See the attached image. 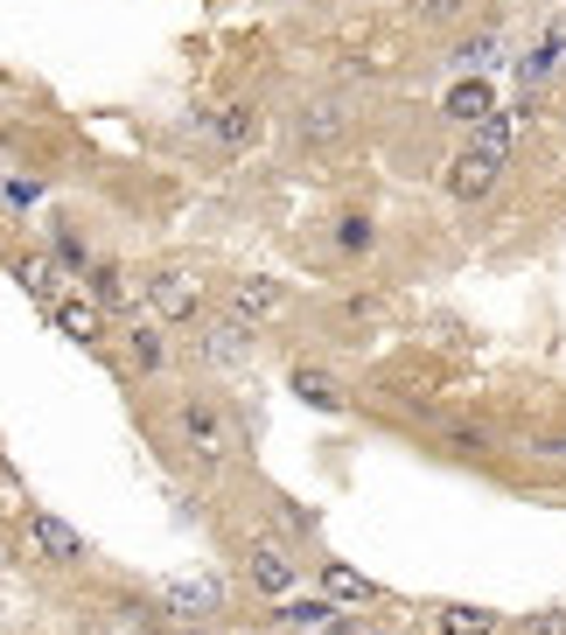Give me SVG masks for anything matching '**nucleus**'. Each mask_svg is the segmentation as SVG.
<instances>
[{
    "instance_id": "f257e3e1",
    "label": "nucleus",
    "mask_w": 566,
    "mask_h": 635,
    "mask_svg": "<svg viewBox=\"0 0 566 635\" xmlns=\"http://www.w3.org/2000/svg\"><path fill=\"white\" fill-rule=\"evenodd\" d=\"M161 447H176L182 461H196V468H217V461L238 454V419L224 412L217 392L182 384V392H168V406H161Z\"/></svg>"
},
{
    "instance_id": "f03ea898",
    "label": "nucleus",
    "mask_w": 566,
    "mask_h": 635,
    "mask_svg": "<svg viewBox=\"0 0 566 635\" xmlns=\"http://www.w3.org/2000/svg\"><path fill=\"white\" fill-rule=\"evenodd\" d=\"M503 161H511V120H483V133L448 161V196H455V203H483L489 189L503 182Z\"/></svg>"
},
{
    "instance_id": "7ed1b4c3",
    "label": "nucleus",
    "mask_w": 566,
    "mask_h": 635,
    "mask_svg": "<svg viewBox=\"0 0 566 635\" xmlns=\"http://www.w3.org/2000/svg\"><path fill=\"white\" fill-rule=\"evenodd\" d=\"M189 356H196V371H211V377L252 371V363H259V321H245V315H231V307H217L211 321H196Z\"/></svg>"
},
{
    "instance_id": "20e7f679",
    "label": "nucleus",
    "mask_w": 566,
    "mask_h": 635,
    "mask_svg": "<svg viewBox=\"0 0 566 635\" xmlns=\"http://www.w3.org/2000/svg\"><path fill=\"white\" fill-rule=\"evenodd\" d=\"M22 537H29V552H35V559L56 566V572H70V566H84V559H91V537H84L78 524H64L56 510H43V503H29Z\"/></svg>"
},
{
    "instance_id": "39448f33",
    "label": "nucleus",
    "mask_w": 566,
    "mask_h": 635,
    "mask_svg": "<svg viewBox=\"0 0 566 635\" xmlns=\"http://www.w3.org/2000/svg\"><path fill=\"white\" fill-rule=\"evenodd\" d=\"M140 294H147V307H155V321H196L203 315V273L182 265V259L155 265V273L140 280Z\"/></svg>"
},
{
    "instance_id": "423d86ee",
    "label": "nucleus",
    "mask_w": 566,
    "mask_h": 635,
    "mask_svg": "<svg viewBox=\"0 0 566 635\" xmlns=\"http://www.w3.org/2000/svg\"><path fill=\"white\" fill-rule=\"evenodd\" d=\"M238 572H245V587H252V593H267V601H287L294 580H301V559L280 545V537H252V545H245V559H238Z\"/></svg>"
},
{
    "instance_id": "0eeeda50",
    "label": "nucleus",
    "mask_w": 566,
    "mask_h": 635,
    "mask_svg": "<svg viewBox=\"0 0 566 635\" xmlns=\"http://www.w3.org/2000/svg\"><path fill=\"white\" fill-rule=\"evenodd\" d=\"M259 126H267V120H259V99H224L217 112H203V120H196V133L217 154H245V147L259 140Z\"/></svg>"
},
{
    "instance_id": "6e6552de",
    "label": "nucleus",
    "mask_w": 566,
    "mask_h": 635,
    "mask_svg": "<svg viewBox=\"0 0 566 635\" xmlns=\"http://www.w3.org/2000/svg\"><path fill=\"white\" fill-rule=\"evenodd\" d=\"M350 133V105L343 99H301L294 105V147L301 154H329Z\"/></svg>"
},
{
    "instance_id": "1a4fd4ad",
    "label": "nucleus",
    "mask_w": 566,
    "mask_h": 635,
    "mask_svg": "<svg viewBox=\"0 0 566 635\" xmlns=\"http://www.w3.org/2000/svg\"><path fill=\"white\" fill-rule=\"evenodd\" d=\"M224 307L267 329L273 315H287V307H294V294H287V286H280V280H267V273H238L231 286H224Z\"/></svg>"
},
{
    "instance_id": "9d476101",
    "label": "nucleus",
    "mask_w": 566,
    "mask_h": 635,
    "mask_svg": "<svg viewBox=\"0 0 566 635\" xmlns=\"http://www.w3.org/2000/svg\"><path fill=\"white\" fill-rule=\"evenodd\" d=\"M161 608L182 614V622H217L224 587H217V580H168V587H161Z\"/></svg>"
},
{
    "instance_id": "9b49d317",
    "label": "nucleus",
    "mask_w": 566,
    "mask_h": 635,
    "mask_svg": "<svg viewBox=\"0 0 566 635\" xmlns=\"http://www.w3.org/2000/svg\"><path fill=\"white\" fill-rule=\"evenodd\" d=\"M120 350L140 377H168V342H161V321H126L120 329Z\"/></svg>"
},
{
    "instance_id": "f8f14e48",
    "label": "nucleus",
    "mask_w": 566,
    "mask_h": 635,
    "mask_svg": "<svg viewBox=\"0 0 566 635\" xmlns=\"http://www.w3.org/2000/svg\"><path fill=\"white\" fill-rule=\"evenodd\" d=\"M503 614L497 608H476V601H441L433 608V635H497Z\"/></svg>"
},
{
    "instance_id": "ddd939ff",
    "label": "nucleus",
    "mask_w": 566,
    "mask_h": 635,
    "mask_svg": "<svg viewBox=\"0 0 566 635\" xmlns=\"http://www.w3.org/2000/svg\"><path fill=\"white\" fill-rule=\"evenodd\" d=\"M294 398H301V406H315V412H343L350 406V398H343V384H336L329 371H315V363H294Z\"/></svg>"
},
{
    "instance_id": "4468645a",
    "label": "nucleus",
    "mask_w": 566,
    "mask_h": 635,
    "mask_svg": "<svg viewBox=\"0 0 566 635\" xmlns=\"http://www.w3.org/2000/svg\"><path fill=\"white\" fill-rule=\"evenodd\" d=\"M448 120H455V126H483L489 120V112H497V99H489V84H483V77H462V84L455 91H448Z\"/></svg>"
},
{
    "instance_id": "2eb2a0df",
    "label": "nucleus",
    "mask_w": 566,
    "mask_h": 635,
    "mask_svg": "<svg viewBox=\"0 0 566 635\" xmlns=\"http://www.w3.org/2000/svg\"><path fill=\"white\" fill-rule=\"evenodd\" d=\"M49 315H56V329H64L70 342H99L105 336V307L99 301H56Z\"/></svg>"
},
{
    "instance_id": "dca6fc26",
    "label": "nucleus",
    "mask_w": 566,
    "mask_h": 635,
    "mask_svg": "<svg viewBox=\"0 0 566 635\" xmlns=\"http://www.w3.org/2000/svg\"><path fill=\"white\" fill-rule=\"evenodd\" d=\"M329 238H336V252H343V259H364L371 245H377V224H371V209H343Z\"/></svg>"
},
{
    "instance_id": "f3484780",
    "label": "nucleus",
    "mask_w": 566,
    "mask_h": 635,
    "mask_svg": "<svg viewBox=\"0 0 566 635\" xmlns=\"http://www.w3.org/2000/svg\"><path fill=\"white\" fill-rule=\"evenodd\" d=\"M371 321H377V301L371 294H343V301H336V315H329V329L343 336V342H364Z\"/></svg>"
},
{
    "instance_id": "a211bd4d",
    "label": "nucleus",
    "mask_w": 566,
    "mask_h": 635,
    "mask_svg": "<svg viewBox=\"0 0 566 635\" xmlns=\"http://www.w3.org/2000/svg\"><path fill=\"white\" fill-rule=\"evenodd\" d=\"M559 49H566V22H553V35H545V43L518 64V77H524V84H545V77L559 70Z\"/></svg>"
},
{
    "instance_id": "6ab92c4d",
    "label": "nucleus",
    "mask_w": 566,
    "mask_h": 635,
    "mask_svg": "<svg viewBox=\"0 0 566 635\" xmlns=\"http://www.w3.org/2000/svg\"><path fill=\"white\" fill-rule=\"evenodd\" d=\"M14 280H22L35 301H49V307H56V280H64V273H56V259H43V252L14 259Z\"/></svg>"
},
{
    "instance_id": "aec40b11",
    "label": "nucleus",
    "mask_w": 566,
    "mask_h": 635,
    "mask_svg": "<svg viewBox=\"0 0 566 635\" xmlns=\"http://www.w3.org/2000/svg\"><path fill=\"white\" fill-rule=\"evenodd\" d=\"M322 587H329V601H377V587L364 580V572H350L336 559H322Z\"/></svg>"
},
{
    "instance_id": "412c9836",
    "label": "nucleus",
    "mask_w": 566,
    "mask_h": 635,
    "mask_svg": "<svg viewBox=\"0 0 566 635\" xmlns=\"http://www.w3.org/2000/svg\"><path fill=\"white\" fill-rule=\"evenodd\" d=\"M448 64H455V70H483V64H497V29H476V35H462V43L448 49Z\"/></svg>"
},
{
    "instance_id": "4be33fe9",
    "label": "nucleus",
    "mask_w": 566,
    "mask_h": 635,
    "mask_svg": "<svg viewBox=\"0 0 566 635\" xmlns=\"http://www.w3.org/2000/svg\"><path fill=\"white\" fill-rule=\"evenodd\" d=\"M399 8H406L420 29H448V22H462V14L476 8V0H399Z\"/></svg>"
},
{
    "instance_id": "5701e85b",
    "label": "nucleus",
    "mask_w": 566,
    "mask_h": 635,
    "mask_svg": "<svg viewBox=\"0 0 566 635\" xmlns=\"http://www.w3.org/2000/svg\"><path fill=\"white\" fill-rule=\"evenodd\" d=\"M273 622L280 628H329L336 622V601H280Z\"/></svg>"
},
{
    "instance_id": "b1692460",
    "label": "nucleus",
    "mask_w": 566,
    "mask_h": 635,
    "mask_svg": "<svg viewBox=\"0 0 566 635\" xmlns=\"http://www.w3.org/2000/svg\"><path fill=\"white\" fill-rule=\"evenodd\" d=\"M49 238H56V259H64V265H70V273H78V280L91 273V265H99V259H91V245H84V238H78V230H70L64 217L49 224Z\"/></svg>"
},
{
    "instance_id": "393cba45",
    "label": "nucleus",
    "mask_w": 566,
    "mask_h": 635,
    "mask_svg": "<svg viewBox=\"0 0 566 635\" xmlns=\"http://www.w3.org/2000/svg\"><path fill=\"white\" fill-rule=\"evenodd\" d=\"M448 447L455 454H489V433L483 427H448Z\"/></svg>"
},
{
    "instance_id": "a878e982",
    "label": "nucleus",
    "mask_w": 566,
    "mask_h": 635,
    "mask_svg": "<svg viewBox=\"0 0 566 635\" xmlns=\"http://www.w3.org/2000/svg\"><path fill=\"white\" fill-rule=\"evenodd\" d=\"M524 635H566V614H532V622H524Z\"/></svg>"
},
{
    "instance_id": "bb28decb",
    "label": "nucleus",
    "mask_w": 566,
    "mask_h": 635,
    "mask_svg": "<svg viewBox=\"0 0 566 635\" xmlns=\"http://www.w3.org/2000/svg\"><path fill=\"white\" fill-rule=\"evenodd\" d=\"M35 196H43V189H35V182H22V175H14V182H8V203H22V209H29Z\"/></svg>"
},
{
    "instance_id": "cd10ccee",
    "label": "nucleus",
    "mask_w": 566,
    "mask_h": 635,
    "mask_svg": "<svg viewBox=\"0 0 566 635\" xmlns=\"http://www.w3.org/2000/svg\"><path fill=\"white\" fill-rule=\"evenodd\" d=\"M539 454L545 461H566V440H539Z\"/></svg>"
},
{
    "instance_id": "c85d7f7f",
    "label": "nucleus",
    "mask_w": 566,
    "mask_h": 635,
    "mask_svg": "<svg viewBox=\"0 0 566 635\" xmlns=\"http://www.w3.org/2000/svg\"><path fill=\"white\" fill-rule=\"evenodd\" d=\"M329 635H364V628H356V622H343V614H336V622H329Z\"/></svg>"
}]
</instances>
